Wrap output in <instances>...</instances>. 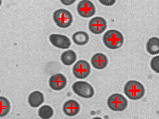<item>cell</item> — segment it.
Listing matches in <instances>:
<instances>
[{
	"instance_id": "obj_1",
	"label": "cell",
	"mask_w": 159,
	"mask_h": 119,
	"mask_svg": "<svg viewBox=\"0 0 159 119\" xmlns=\"http://www.w3.org/2000/svg\"><path fill=\"white\" fill-rule=\"evenodd\" d=\"M103 44L110 49H117L124 44V36L117 30H108L102 36Z\"/></svg>"
},
{
	"instance_id": "obj_2",
	"label": "cell",
	"mask_w": 159,
	"mask_h": 119,
	"mask_svg": "<svg viewBox=\"0 0 159 119\" xmlns=\"http://www.w3.org/2000/svg\"><path fill=\"white\" fill-rule=\"evenodd\" d=\"M124 92L128 98L136 101L142 99L144 96L145 89L141 82L136 80H129V82L126 83L124 87Z\"/></svg>"
},
{
	"instance_id": "obj_3",
	"label": "cell",
	"mask_w": 159,
	"mask_h": 119,
	"mask_svg": "<svg viewBox=\"0 0 159 119\" xmlns=\"http://www.w3.org/2000/svg\"><path fill=\"white\" fill-rule=\"evenodd\" d=\"M73 15L67 9L60 8L53 13V21L60 28H68L73 23Z\"/></svg>"
},
{
	"instance_id": "obj_4",
	"label": "cell",
	"mask_w": 159,
	"mask_h": 119,
	"mask_svg": "<svg viewBox=\"0 0 159 119\" xmlns=\"http://www.w3.org/2000/svg\"><path fill=\"white\" fill-rule=\"evenodd\" d=\"M108 107L115 112H122L128 106V100L122 94L115 93L112 94L107 100Z\"/></svg>"
},
{
	"instance_id": "obj_5",
	"label": "cell",
	"mask_w": 159,
	"mask_h": 119,
	"mask_svg": "<svg viewBox=\"0 0 159 119\" xmlns=\"http://www.w3.org/2000/svg\"><path fill=\"white\" fill-rule=\"evenodd\" d=\"M72 89H73L74 92L81 98L89 99V98L93 97V95H94L93 87L89 83L85 82V81L75 82L72 86Z\"/></svg>"
},
{
	"instance_id": "obj_6",
	"label": "cell",
	"mask_w": 159,
	"mask_h": 119,
	"mask_svg": "<svg viewBox=\"0 0 159 119\" xmlns=\"http://www.w3.org/2000/svg\"><path fill=\"white\" fill-rule=\"evenodd\" d=\"M73 74L78 79H85L90 74V64L85 61L80 60L73 67Z\"/></svg>"
},
{
	"instance_id": "obj_7",
	"label": "cell",
	"mask_w": 159,
	"mask_h": 119,
	"mask_svg": "<svg viewBox=\"0 0 159 119\" xmlns=\"http://www.w3.org/2000/svg\"><path fill=\"white\" fill-rule=\"evenodd\" d=\"M107 28V21L102 17H94L89 22V29L94 34H100L105 32Z\"/></svg>"
},
{
	"instance_id": "obj_8",
	"label": "cell",
	"mask_w": 159,
	"mask_h": 119,
	"mask_svg": "<svg viewBox=\"0 0 159 119\" xmlns=\"http://www.w3.org/2000/svg\"><path fill=\"white\" fill-rule=\"evenodd\" d=\"M77 12L81 17L90 18L95 15L96 8L94 4L89 0H81L77 5Z\"/></svg>"
},
{
	"instance_id": "obj_9",
	"label": "cell",
	"mask_w": 159,
	"mask_h": 119,
	"mask_svg": "<svg viewBox=\"0 0 159 119\" xmlns=\"http://www.w3.org/2000/svg\"><path fill=\"white\" fill-rule=\"evenodd\" d=\"M49 41H50L51 45H53L54 47H56L58 48H61V49H67L71 46L70 38L67 37L66 35L60 34H50L49 35Z\"/></svg>"
},
{
	"instance_id": "obj_10",
	"label": "cell",
	"mask_w": 159,
	"mask_h": 119,
	"mask_svg": "<svg viewBox=\"0 0 159 119\" xmlns=\"http://www.w3.org/2000/svg\"><path fill=\"white\" fill-rule=\"evenodd\" d=\"M49 87L53 90H61L66 87L67 84V79L62 74H56L50 76L49 81H48Z\"/></svg>"
},
{
	"instance_id": "obj_11",
	"label": "cell",
	"mask_w": 159,
	"mask_h": 119,
	"mask_svg": "<svg viewBox=\"0 0 159 119\" xmlns=\"http://www.w3.org/2000/svg\"><path fill=\"white\" fill-rule=\"evenodd\" d=\"M63 113L68 117H75L80 112V105L75 100H69L62 106Z\"/></svg>"
},
{
	"instance_id": "obj_12",
	"label": "cell",
	"mask_w": 159,
	"mask_h": 119,
	"mask_svg": "<svg viewBox=\"0 0 159 119\" xmlns=\"http://www.w3.org/2000/svg\"><path fill=\"white\" fill-rule=\"evenodd\" d=\"M91 64L95 69H104L108 64V58L103 53H96L91 58Z\"/></svg>"
},
{
	"instance_id": "obj_13",
	"label": "cell",
	"mask_w": 159,
	"mask_h": 119,
	"mask_svg": "<svg viewBox=\"0 0 159 119\" xmlns=\"http://www.w3.org/2000/svg\"><path fill=\"white\" fill-rule=\"evenodd\" d=\"M44 101H45V97L41 91H34L28 97V103L30 106L34 108L39 107L41 104H43Z\"/></svg>"
},
{
	"instance_id": "obj_14",
	"label": "cell",
	"mask_w": 159,
	"mask_h": 119,
	"mask_svg": "<svg viewBox=\"0 0 159 119\" xmlns=\"http://www.w3.org/2000/svg\"><path fill=\"white\" fill-rule=\"evenodd\" d=\"M76 53L74 51V50H71V49H68V50H65L64 52H62L61 56V62L66 65V66H70L72 64H74L76 61Z\"/></svg>"
},
{
	"instance_id": "obj_15",
	"label": "cell",
	"mask_w": 159,
	"mask_h": 119,
	"mask_svg": "<svg viewBox=\"0 0 159 119\" xmlns=\"http://www.w3.org/2000/svg\"><path fill=\"white\" fill-rule=\"evenodd\" d=\"M72 37H73L74 42L79 46H84V45L88 44V42L89 41V35L88 34V33H86L84 31L75 32Z\"/></svg>"
},
{
	"instance_id": "obj_16",
	"label": "cell",
	"mask_w": 159,
	"mask_h": 119,
	"mask_svg": "<svg viewBox=\"0 0 159 119\" xmlns=\"http://www.w3.org/2000/svg\"><path fill=\"white\" fill-rule=\"evenodd\" d=\"M147 51L152 55H157L159 53V38L152 37L147 41L146 44Z\"/></svg>"
},
{
	"instance_id": "obj_17",
	"label": "cell",
	"mask_w": 159,
	"mask_h": 119,
	"mask_svg": "<svg viewBox=\"0 0 159 119\" xmlns=\"http://www.w3.org/2000/svg\"><path fill=\"white\" fill-rule=\"evenodd\" d=\"M54 115V111L51 106L49 105H43L38 110V116L42 119L51 118Z\"/></svg>"
},
{
	"instance_id": "obj_18",
	"label": "cell",
	"mask_w": 159,
	"mask_h": 119,
	"mask_svg": "<svg viewBox=\"0 0 159 119\" xmlns=\"http://www.w3.org/2000/svg\"><path fill=\"white\" fill-rule=\"evenodd\" d=\"M10 111V103L6 97H0V117H6Z\"/></svg>"
},
{
	"instance_id": "obj_19",
	"label": "cell",
	"mask_w": 159,
	"mask_h": 119,
	"mask_svg": "<svg viewBox=\"0 0 159 119\" xmlns=\"http://www.w3.org/2000/svg\"><path fill=\"white\" fill-rule=\"evenodd\" d=\"M151 68L156 72V73H159V56L157 55L155 58L152 59L151 61Z\"/></svg>"
},
{
	"instance_id": "obj_20",
	"label": "cell",
	"mask_w": 159,
	"mask_h": 119,
	"mask_svg": "<svg viewBox=\"0 0 159 119\" xmlns=\"http://www.w3.org/2000/svg\"><path fill=\"white\" fill-rule=\"evenodd\" d=\"M99 1H100V3L102 4L103 6H108V7H110V6H113V5L116 3V0H99Z\"/></svg>"
},
{
	"instance_id": "obj_21",
	"label": "cell",
	"mask_w": 159,
	"mask_h": 119,
	"mask_svg": "<svg viewBox=\"0 0 159 119\" xmlns=\"http://www.w3.org/2000/svg\"><path fill=\"white\" fill-rule=\"evenodd\" d=\"M76 0H61V2L64 5V6H70L72 4H74Z\"/></svg>"
},
{
	"instance_id": "obj_22",
	"label": "cell",
	"mask_w": 159,
	"mask_h": 119,
	"mask_svg": "<svg viewBox=\"0 0 159 119\" xmlns=\"http://www.w3.org/2000/svg\"><path fill=\"white\" fill-rule=\"evenodd\" d=\"M1 4H2V0H0V6H1Z\"/></svg>"
}]
</instances>
